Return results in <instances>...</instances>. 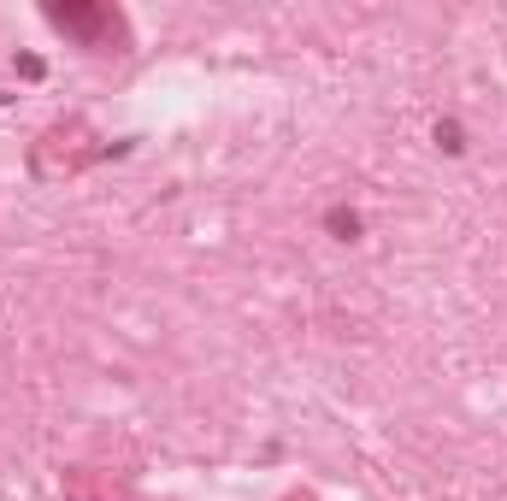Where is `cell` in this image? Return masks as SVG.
Instances as JSON below:
<instances>
[{"label": "cell", "mask_w": 507, "mask_h": 501, "mask_svg": "<svg viewBox=\"0 0 507 501\" xmlns=\"http://www.w3.org/2000/svg\"><path fill=\"white\" fill-rule=\"evenodd\" d=\"M330 230L337 236H360V218H354V212H330Z\"/></svg>", "instance_id": "1"}, {"label": "cell", "mask_w": 507, "mask_h": 501, "mask_svg": "<svg viewBox=\"0 0 507 501\" xmlns=\"http://www.w3.org/2000/svg\"><path fill=\"white\" fill-rule=\"evenodd\" d=\"M437 142L449 148V154H460V124H437Z\"/></svg>", "instance_id": "2"}]
</instances>
